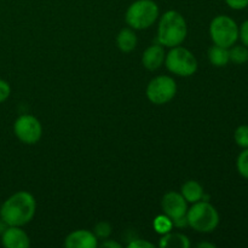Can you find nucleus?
<instances>
[{"instance_id":"25","label":"nucleus","mask_w":248,"mask_h":248,"mask_svg":"<svg viewBox=\"0 0 248 248\" xmlns=\"http://www.w3.org/2000/svg\"><path fill=\"white\" fill-rule=\"evenodd\" d=\"M128 248H154V245L152 242H148L145 240L137 239L128 244Z\"/></svg>"},{"instance_id":"11","label":"nucleus","mask_w":248,"mask_h":248,"mask_svg":"<svg viewBox=\"0 0 248 248\" xmlns=\"http://www.w3.org/2000/svg\"><path fill=\"white\" fill-rule=\"evenodd\" d=\"M97 237L89 230H77L65 239L64 246L68 248H96L98 246Z\"/></svg>"},{"instance_id":"28","label":"nucleus","mask_w":248,"mask_h":248,"mask_svg":"<svg viewBox=\"0 0 248 248\" xmlns=\"http://www.w3.org/2000/svg\"><path fill=\"white\" fill-rule=\"evenodd\" d=\"M199 248H216V245L210 244V242H201L198 245Z\"/></svg>"},{"instance_id":"5","label":"nucleus","mask_w":248,"mask_h":248,"mask_svg":"<svg viewBox=\"0 0 248 248\" xmlns=\"http://www.w3.org/2000/svg\"><path fill=\"white\" fill-rule=\"evenodd\" d=\"M210 34L215 45L229 48L239 40V26L232 17L219 15L211 22Z\"/></svg>"},{"instance_id":"19","label":"nucleus","mask_w":248,"mask_h":248,"mask_svg":"<svg viewBox=\"0 0 248 248\" xmlns=\"http://www.w3.org/2000/svg\"><path fill=\"white\" fill-rule=\"evenodd\" d=\"M236 169L240 176L248 179V148L242 150L236 160Z\"/></svg>"},{"instance_id":"10","label":"nucleus","mask_w":248,"mask_h":248,"mask_svg":"<svg viewBox=\"0 0 248 248\" xmlns=\"http://www.w3.org/2000/svg\"><path fill=\"white\" fill-rule=\"evenodd\" d=\"M2 246L6 248H27L31 246V240L21 227H7L1 235Z\"/></svg>"},{"instance_id":"6","label":"nucleus","mask_w":248,"mask_h":248,"mask_svg":"<svg viewBox=\"0 0 248 248\" xmlns=\"http://www.w3.org/2000/svg\"><path fill=\"white\" fill-rule=\"evenodd\" d=\"M166 67L178 77H190L198 70V61L195 56L186 47L174 46L166 56Z\"/></svg>"},{"instance_id":"24","label":"nucleus","mask_w":248,"mask_h":248,"mask_svg":"<svg viewBox=\"0 0 248 248\" xmlns=\"http://www.w3.org/2000/svg\"><path fill=\"white\" fill-rule=\"evenodd\" d=\"M225 4L232 10H244L248 6V0H225Z\"/></svg>"},{"instance_id":"7","label":"nucleus","mask_w":248,"mask_h":248,"mask_svg":"<svg viewBox=\"0 0 248 248\" xmlns=\"http://www.w3.org/2000/svg\"><path fill=\"white\" fill-rule=\"evenodd\" d=\"M177 93L176 81L171 77L160 75L154 78L147 86V97L152 103L161 106L169 103Z\"/></svg>"},{"instance_id":"3","label":"nucleus","mask_w":248,"mask_h":248,"mask_svg":"<svg viewBox=\"0 0 248 248\" xmlns=\"http://www.w3.org/2000/svg\"><path fill=\"white\" fill-rule=\"evenodd\" d=\"M186 220L194 230L199 232H212L219 224V213L207 201H198L186 211Z\"/></svg>"},{"instance_id":"21","label":"nucleus","mask_w":248,"mask_h":248,"mask_svg":"<svg viewBox=\"0 0 248 248\" xmlns=\"http://www.w3.org/2000/svg\"><path fill=\"white\" fill-rule=\"evenodd\" d=\"M94 235H96L97 239L104 240L108 239L111 234V227L109 223L107 222H99L98 224L94 227Z\"/></svg>"},{"instance_id":"12","label":"nucleus","mask_w":248,"mask_h":248,"mask_svg":"<svg viewBox=\"0 0 248 248\" xmlns=\"http://www.w3.org/2000/svg\"><path fill=\"white\" fill-rule=\"evenodd\" d=\"M165 61V51L162 46L160 45H152L144 51L142 57L143 65L148 70H156L162 65Z\"/></svg>"},{"instance_id":"23","label":"nucleus","mask_w":248,"mask_h":248,"mask_svg":"<svg viewBox=\"0 0 248 248\" xmlns=\"http://www.w3.org/2000/svg\"><path fill=\"white\" fill-rule=\"evenodd\" d=\"M239 39L241 40L242 45L248 47V19L242 22L241 26L239 27Z\"/></svg>"},{"instance_id":"16","label":"nucleus","mask_w":248,"mask_h":248,"mask_svg":"<svg viewBox=\"0 0 248 248\" xmlns=\"http://www.w3.org/2000/svg\"><path fill=\"white\" fill-rule=\"evenodd\" d=\"M208 60L215 67H225L230 62L229 48L213 45L208 50Z\"/></svg>"},{"instance_id":"20","label":"nucleus","mask_w":248,"mask_h":248,"mask_svg":"<svg viewBox=\"0 0 248 248\" xmlns=\"http://www.w3.org/2000/svg\"><path fill=\"white\" fill-rule=\"evenodd\" d=\"M234 138L236 144L242 149L248 148V125H241L235 130Z\"/></svg>"},{"instance_id":"22","label":"nucleus","mask_w":248,"mask_h":248,"mask_svg":"<svg viewBox=\"0 0 248 248\" xmlns=\"http://www.w3.org/2000/svg\"><path fill=\"white\" fill-rule=\"evenodd\" d=\"M11 93V87H10L9 82L5 80L0 79V103L6 101Z\"/></svg>"},{"instance_id":"14","label":"nucleus","mask_w":248,"mask_h":248,"mask_svg":"<svg viewBox=\"0 0 248 248\" xmlns=\"http://www.w3.org/2000/svg\"><path fill=\"white\" fill-rule=\"evenodd\" d=\"M182 195L186 199V202L195 203L201 201L203 198V188L199 182L188 181L182 186Z\"/></svg>"},{"instance_id":"2","label":"nucleus","mask_w":248,"mask_h":248,"mask_svg":"<svg viewBox=\"0 0 248 248\" xmlns=\"http://www.w3.org/2000/svg\"><path fill=\"white\" fill-rule=\"evenodd\" d=\"M188 27L184 17L179 12L167 11L162 15L157 28V41L167 47L179 46L186 38Z\"/></svg>"},{"instance_id":"8","label":"nucleus","mask_w":248,"mask_h":248,"mask_svg":"<svg viewBox=\"0 0 248 248\" xmlns=\"http://www.w3.org/2000/svg\"><path fill=\"white\" fill-rule=\"evenodd\" d=\"M14 132L16 137L24 144H35L43 135L41 124L35 116L21 115L14 124Z\"/></svg>"},{"instance_id":"27","label":"nucleus","mask_w":248,"mask_h":248,"mask_svg":"<svg viewBox=\"0 0 248 248\" xmlns=\"http://www.w3.org/2000/svg\"><path fill=\"white\" fill-rule=\"evenodd\" d=\"M7 227H9V225H7L6 223H5L4 220H2L1 218H0V236H1V235L4 234V232L7 229Z\"/></svg>"},{"instance_id":"29","label":"nucleus","mask_w":248,"mask_h":248,"mask_svg":"<svg viewBox=\"0 0 248 248\" xmlns=\"http://www.w3.org/2000/svg\"><path fill=\"white\" fill-rule=\"evenodd\" d=\"M247 62H248V61H247Z\"/></svg>"},{"instance_id":"1","label":"nucleus","mask_w":248,"mask_h":248,"mask_svg":"<svg viewBox=\"0 0 248 248\" xmlns=\"http://www.w3.org/2000/svg\"><path fill=\"white\" fill-rule=\"evenodd\" d=\"M36 211L34 196L28 191H17L0 207V218L9 227H23L33 219Z\"/></svg>"},{"instance_id":"17","label":"nucleus","mask_w":248,"mask_h":248,"mask_svg":"<svg viewBox=\"0 0 248 248\" xmlns=\"http://www.w3.org/2000/svg\"><path fill=\"white\" fill-rule=\"evenodd\" d=\"M229 58L235 64H244L248 61V47L245 45H232L229 47Z\"/></svg>"},{"instance_id":"4","label":"nucleus","mask_w":248,"mask_h":248,"mask_svg":"<svg viewBox=\"0 0 248 248\" xmlns=\"http://www.w3.org/2000/svg\"><path fill=\"white\" fill-rule=\"evenodd\" d=\"M159 17V6L153 0H137L128 6L126 22L133 29H147Z\"/></svg>"},{"instance_id":"26","label":"nucleus","mask_w":248,"mask_h":248,"mask_svg":"<svg viewBox=\"0 0 248 248\" xmlns=\"http://www.w3.org/2000/svg\"><path fill=\"white\" fill-rule=\"evenodd\" d=\"M101 247L103 248H121V245L118 244L115 241H111V240H108V241H104L103 244L101 245Z\"/></svg>"},{"instance_id":"13","label":"nucleus","mask_w":248,"mask_h":248,"mask_svg":"<svg viewBox=\"0 0 248 248\" xmlns=\"http://www.w3.org/2000/svg\"><path fill=\"white\" fill-rule=\"evenodd\" d=\"M159 246L162 248H188L190 246V241L186 235L170 232L160 239Z\"/></svg>"},{"instance_id":"9","label":"nucleus","mask_w":248,"mask_h":248,"mask_svg":"<svg viewBox=\"0 0 248 248\" xmlns=\"http://www.w3.org/2000/svg\"><path fill=\"white\" fill-rule=\"evenodd\" d=\"M161 206L165 215L171 218L172 220L184 217L188 211L186 200L182 194L176 193V191H170V193L165 194L161 201Z\"/></svg>"},{"instance_id":"15","label":"nucleus","mask_w":248,"mask_h":248,"mask_svg":"<svg viewBox=\"0 0 248 248\" xmlns=\"http://www.w3.org/2000/svg\"><path fill=\"white\" fill-rule=\"evenodd\" d=\"M116 43H118V47L123 52H131L135 50L136 45H137V35L132 29L125 28L118 34Z\"/></svg>"},{"instance_id":"18","label":"nucleus","mask_w":248,"mask_h":248,"mask_svg":"<svg viewBox=\"0 0 248 248\" xmlns=\"http://www.w3.org/2000/svg\"><path fill=\"white\" fill-rule=\"evenodd\" d=\"M172 227H173V222L170 217H167L166 215L164 216H157L154 220V229L156 230V232L159 234H167V232H171Z\"/></svg>"}]
</instances>
